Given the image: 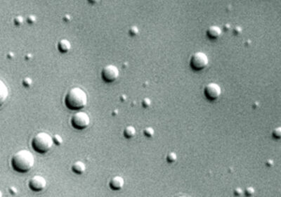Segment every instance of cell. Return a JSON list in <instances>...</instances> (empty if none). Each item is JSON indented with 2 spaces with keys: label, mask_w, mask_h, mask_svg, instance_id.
I'll return each mask as SVG.
<instances>
[{
  "label": "cell",
  "mask_w": 281,
  "mask_h": 197,
  "mask_svg": "<svg viewBox=\"0 0 281 197\" xmlns=\"http://www.w3.org/2000/svg\"><path fill=\"white\" fill-rule=\"evenodd\" d=\"M35 158L32 152L26 149L17 151L11 159V166L18 173H27L33 168Z\"/></svg>",
  "instance_id": "6da1fadb"
},
{
  "label": "cell",
  "mask_w": 281,
  "mask_h": 197,
  "mask_svg": "<svg viewBox=\"0 0 281 197\" xmlns=\"http://www.w3.org/2000/svg\"><path fill=\"white\" fill-rule=\"evenodd\" d=\"M87 94L80 87H73L69 90L65 98V104L69 109L80 110L87 104Z\"/></svg>",
  "instance_id": "7a4b0ae2"
},
{
  "label": "cell",
  "mask_w": 281,
  "mask_h": 197,
  "mask_svg": "<svg viewBox=\"0 0 281 197\" xmlns=\"http://www.w3.org/2000/svg\"><path fill=\"white\" fill-rule=\"evenodd\" d=\"M53 145V137L48 133L39 132L33 137L32 146L34 150L40 154H45L51 150Z\"/></svg>",
  "instance_id": "3957f363"
},
{
  "label": "cell",
  "mask_w": 281,
  "mask_h": 197,
  "mask_svg": "<svg viewBox=\"0 0 281 197\" xmlns=\"http://www.w3.org/2000/svg\"><path fill=\"white\" fill-rule=\"evenodd\" d=\"M208 56L202 52H196L191 56L190 61V65L193 70H200L205 68L208 65Z\"/></svg>",
  "instance_id": "277c9868"
},
{
  "label": "cell",
  "mask_w": 281,
  "mask_h": 197,
  "mask_svg": "<svg viewBox=\"0 0 281 197\" xmlns=\"http://www.w3.org/2000/svg\"><path fill=\"white\" fill-rule=\"evenodd\" d=\"M71 123L74 128L84 129L90 124V118L87 113L79 111L75 113L71 118Z\"/></svg>",
  "instance_id": "5b68a950"
},
{
  "label": "cell",
  "mask_w": 281,
  "mask_h": 197,
  "mask_svg": "<svg viewBox=\"0 0 281 197\" xmlns=\"http://www.w3.org/2000/svg\"><path fill=\"white\" fill-rule=\"evenodd\" d=\"M119 71L114 65H108L103 68L101 76L103 80L106 82H112L118 78Z\"/></svg>",
  "instance_id": "8992f818"
},
{
  "label": "cell",
  "mask_w": 281,
  "mask_h": 197,
  "mask_svg": "<svg viewBox=\"0 0 281 197\" xmlns=\"http://www.w3.org/2000/svg\"><path fill=\"white\" fill-rule=\"evenodd\" d=\"M204 94L205 97L209 100H216L221 96V88L218 84L214 83V82H210L205 86Z\"/></svg>",
  "instance_id": "52a82bcc"
},
{
  "label": "cell",
  "mask_w": 281,
  "mask_h": 197,
  "mask_svg": "<svg viewBox=\"0 0 281 197\" xmlns=\"http://www.w3.org/2000/svg\"><path fill=\"white\" fill-rule=\"evenodd\" d=\"M46 180L41 175H35L31 178L29 181V187L30 189L34 191H41L46 187Z\"/></svg>",
  "instance_id": "ba28073f"
},
{
  "label": "cell",
  "mask_w": 281,
  "mask_h": 197,
  "mask_svg": "<svg viewBox=\"0 0 281 197\" xmlns=\"http://www.w3.org/2000/svg\"><path fill=\"white\" fill-rule=\"evenodd\" d=\"M109 184H110V187L112 190L117 191V190L121 189L124 187V180L121 176H115L110 180Z\"/></svg>",
  "instance_id": "9c48e42d"
},
{
  "label": "cell",
  "mask_w": 281,
  "mask_h": 197,
  "mask_svg": "<svg viewBox=\"0 0 281 197\" xmlns=\"http://www.w3.org/2000/svg\"><path fill=\"white\" fill-rule=\"evenodd\" d=\"M9 97V89L4 81L0 79V107L5 103Z\"/></svg>",
  "instance_id": "30bf717a"
},
{
  "label": "cell",
  "mask_w": 281,
  "mask_h": 197,
  "mask_svg": "<svg viewBox=\"0 0 281 197\" xmlns=\"http://www.w3.org/2000/svg\"><path fill=\"white\" fill-rule=\"evenodd\" d=\"M221 33L222 31L219 27L212 26H210L207 30V35L209 38L212 39V40H215L221 36Z\"/></svg>",
  "instance_id": "8fae6325"
},
{
  "label": "cell",
  "mask_w": 281,
  "mask_h": 197,
  "mask_svg": "<svg viewBox=\"0 0 281 197\" xmlns=\"http://www.w3.org/2000/svg\"><path fill=\"white\" fill-rule=\"evenodd\" d=\"M72 170H73L74 173H76L77 175L83 174L86 171V166L85 163L80 161H76L72 166Z\"/></svg>",
  "instance_id": "7c38bea8"
},
{
  "label": "cell",
  "mask_w": 281,
  "mask_h": 197,
  "mask_svg": "<svg viewBox=\"0 0 281 197\" xmlns=\"http://www.w3.org/2000/svg\"><path fill=\"white\" fill-rule=\"evenodd\" d=\"M58 49L62 53H66V52L70 51V49H71V44L68 40L63 39V40H60L58 42Z\"/></svg>",
  "instance_id": "4fadbf2b"
},
{
  "label": "cell",
  "mask_w": 281,
  "mask_h": 197,
  "mask_svg": "<svg viewBox=\"0 0 281 197\" xmlns=\"http://www.w3.org/2000/svg\"><path fill=\"white\" fill-rule=\"evenodd\" d=\"M136 134V129L135 127L132 125H129L126 127L124 129V136L127 139H130Z\"/></svg>",
  "instance_id": "5bb4252c"
},
{
  "label": "cell",
  "mask_w": 281,
  "mask_h": 197,
  "mask_svg": "<svg viewBox=\"0 0 281 197\" xmlns=\"http://www.w3.org/2000/svg\"><path fill=\"white\" fill-rule=\"evenodd\" d=\"M177 159V156L174 152H170L167 156V161L169 163H173L176 162Z\"/></svg>",
  "instance_id": "9a60e30c"
},
{
  "label": "cell",
  "mask_w": 281,
  "mask_h": 197,
  "mask_svg": "<svg viewBox=\"0 0 281 197\" xmlns=\"http://www.w3.org/2000/svg\"><path fill=\"white\" fill-rule=\"evenodd\" d=\"M144 134H145V135L146 136V137H152L154 135L155 131H154V129L153 128V127H146V128L144 129Z\"/></svg>",
  "instance_id": "2e32d148"
},
{
  "label": "cell",
  "mask_w": 281,
  "mask_h": 197,
  "mask_svg": "<svg viewBox=\"0 0 281 197\" xmlns=\"http://www.w3.org/2000/svg\"><path fill=\"white\" fill-rule=\"evenodd\" d=\"M53 143H55L56 145H61L63 143V138H62L59 134H55L53 137Z\"/></svg>",
  "instance_id": "e0dca14e"
},
{
  "label": "cell",
  "mask_w": 281,
  "mask_h": 197,
  "mask_svg": "<svg viewBox=\"0 0 281 197\" xmlns=\"http://www.w3.org/2000/svg\"><path fill=\"white\" fill-rule=\"evenodd\" d=\"M273 137L275 139H280L281 137V127H278L273 131Z\"/></svg>",
  "instance_id": "ac0fdd59"
},
{
  "label": "cell",
  "mask_w": 281,
  "mask_h": 197,
  "mask_svg": "<svg viewBox=\"0 0 281 197\" xmlns=\"http://www.w3.org/2000/svg\"><path fill=\"white\" fill-rule=\"evenodd\" d=\"M245 194L247 196H252L255 194V189L252 187H249L246 188V189L245 190Z\"/></svg>",
  "instance_id": "d6986e66"
},
{
  "label": "cell",
  "mask_w": 281,
  "mask_h": 197,
  "mask_svg": "<svg viewBox=\"0 0 281 197\" xmlns=\"http://www.w3.org/2000/svg\"><path fill=\"white\" fill-rule=\"evenodd\" d=\"M32 84H33V81H32L30 77H26V78L23 79V85L25 86V87H30Z\"/></svg>",
  "instance_id": "ffe728a7"
},
{
  "label": "cell",
  "mask_w": 281,
  "mask_h": 197,
  "mask_svg": "<svg viewBox=\"0 0 281 197\" xmlns=\"http://www.w3.org/2000/svg\"><path fill=\"white\" fill-rule=\"evenodd\" d=\"M129 33L132 36H135V35L139 33V29L137 28V27L133 26L132 28H130V29L129 30Z\"/></svg>",
  "instance_id": "44dd1931"
},
{
  "label": "cell",
  "mask_w": 281,
  "mask_h": 197,
  "mask_svg": "<svg viewBox=\"0 0 281 197\" xmlns=\"http://www.w3.org/2000/svg\"><path fill=\"white\" fill-rule=\"evenodd\" d=\"M151 105V101L149 98H144L142 101V106L144 108H148Z\"/></svg>",
  "instance_id": "7402d4cb"
},
{
  "label": "cell",
  "mask_w": 281,
  "mask_h": 197,
  "mask_svg": "<svg viewBox=\"0 0 281 197\" xmlns=\"http://www.w3.org/2000/svg\"><path fill=\"white\" fill-rule=\"evenodd\" d=\"M14 22H15V24L18 25V26H20V25H21L22 23H23V18H22V16H17V17H16V18L14 19Z\"/></svg>",
  "instance_id": "603a6c76"
},
{
  "label": "cell",
  "mask_w": 281,
  "mask_h": 197,
  "mask_svg": "<svg viewBox=\"0 0 281 197\" xmlns=\"http://www.w3.org/2000/svg\"><path fill=\"white\" fill-rule=\"evenodd\" d=\"M243 191L242 189L238 187L234 189V194L235 196H240V195L243 194Z\"/></svg>",
  "instance_id": "cb8c5ba5"
},
{
  "label": "cell",
  "mask_w": 281,
  "mask_h": 197,
  "mask_svg": "<svg viewBox=\"0 0 281 197\" xmlns=\"http://www.w3.org/2000/svg\"><path fill=\"white\" fill-rule=\"evenodd\" d=\"M9 192L11 194H13V195H15V194H16L18 192V190H17V189H16L15 187H11L9 188Z\"/></svg>",
  "instance_id": "d4e9b609"
},
{
  "label": "cell",
  "mask_w": 281,
  "mask_h": 197,
  "mask_svg": "<svg viewBox=\"0 0 281 197\" xmlns=\"http://www.w3.org/2000/svg\"><path fill=\"white\" fill-rule=\"evenodd\" d=\"M266 165L268 167H271V166L273 165V161L271 159H268L266 161Z\"/></svg>",
  "instance_id": "484cf974"
},
{
  "label": "cell",
  "mask_w": 281,
  "mask_h": 197,
  "mask_svg": "<svg viewBox=\"0 0 281 197\" xmlns=\"http://www.w3.org/2000/svg\"><path fill=\"white\" fill-rule=\"evenodd\" d=\"M35 21H36V19H35V16H30L28 18V21L29 23H34Z\"/></svg>",
  "instance_id": "4316f807"
},
{
  "label": "cell",
  "mask_w": 281,
  "mask_h": 197,
  "mask_svg": "<svg viewBox=\"0 0 281 197\" xmlns=\"http://www.w3.org/2000/svg\"><path fill=\"white\" fill-rule=\"evenodd\" d=\"M88 1H90V3H92V4H95V3H96L99 0H88Z\"/></svg>",
  "instance_id": "83f0119b"
},
{
  "label": "cell",
  "mask_w": 281,
  "mask_h": 197,
  "mask_svg": "<svg viewBox=\"0 0 281 197\" xmlns=\"http://www.w3.org/2000/svg\"><path fill=\"white\" fill-rule=\"evenodd\" d=\"M126 99H127V97H126L125 95H122V97H121V99H122V101H124Z\"/></svg>",
  "instance_id": "f1b7e54d"
},
{
  "label": "cell",
  "mask_w": 281,
  "mask_h": 197,
  "mask_svg": "<svg viewBox=\"0 0 281 197\" xmlns=\"http://www.w3.org/2000/svg\"><path fill=\"white\" fill-rule=\"evenodd\" d=\"M2 196V192H1V191L0 190V197H1Z\"/></svg>",
  "instance_id": "f546056e"
}]
</instances>
